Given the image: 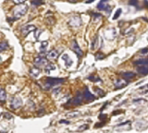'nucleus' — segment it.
I'll list each match as a JSON object with an SVG mask.
<instances>
[{"label": "nucleus", "instance_id": "dca6fc26", "mask_svg": "<svg viewBox=\"0 0 148 133\" xmlns=\"http://www.w3.org/2000/svg\"><path fill=\"white\" fill-rule=\"evenodd\" d=\"M62 59L65 61V63H66V66H71V64H72V61L71 60L70 56H68L67 54H64L63 56H62Z\"/></svg>", "mask_w": 148, "mask_h": 133}, {"label": "nucleus", "instance_id": "7c9ffc66", "mask_svg": "<svg viewBox=\"0 0 148 133\" xmlns=\"http://www.w3.org/2000/svg\"><path fill=\"white\" fill-rule=\"evenodd\" d=\"M12 1H13L16 5H21V4L23 3V2H25L26 0H12Z\"/></svg>", "mask_w": 148, "mask_h": 133}, {"label": "nucleus", "instance_id": "f257e3e1", "mask_svg": "<svg viewBox=\"0 0 148 133\" xmlns=\"http://www.w3.org/2000/svg\"><path fill=\"white\" fill-rule=\"evenodd\" d=\"M65 81V79H61V78H51L48 77L46 79V81H45V86L44 88L46 90H49L51 87H53L55 85H57V84L63 83Z\"/></svg>", "mask_w": 148, "mask_h": 133}, {"label": "nucleus", "instance_id": "aec40b11", "mask_svg": "<svg viewBox=\"0 0 148 133\" xmlns=\"http://www.w3.org/2000/svg\"><path fill=\"white\" fill-rule=\"evenodd\" d=\"M8 48L7 42H1L0 43V52H4Z\"/></svg>", "mask_w": 148, "mask_h": 133}, {"label": "nucleus", "instance_id": "e433bc0d", "mask_svg": "<svg viewBox=\"0 0 148 133\" xmlns=\"http://www.w3.org/2000/svg\"><path fill=\"white\" fill-rule=\"evenodd\" d=\"M60 91H61V88H55V89H53V92L55 94H56L57 92H59Z\"/></svg>", "mask_w": 148, "mask_h": 133}, {"label": "nucleus", "instance_id": "6ab92c4d", "mask_svg": "<svg viewBox=\"0 0 148 133\" xmlns=\"http://www.w3.org/2000/svg\"><path fill=\"white\" fill-rule=\"evenodd\" d=\"M97 8L100 9V10H107V9L109 8V6H107L106 3L100 2V3L97 5Z\"/></svg>", "mask_w": 148, "mask_h": 133}, {"label": "nucleus", "instance_id": "f3484780", "mask_svg": "<svg viewBox=\"0 0 148 133\" xmlns=\"http://www.w3.org/2000/svg\"><path fill=\"white\" fill-rule=\"evenodd\" d=\"M81 115V113L79 112V111H71V112L68 113L67 115V117H70V118H75V117H77Z\"/></svg>", "mask_w": 148, "mask_h": 133}, {"label": "nucleus", "instance_id": "c9c22d12", "mask_svg": "<svg viewBox=\"0 0 148 133\" xmlns=\"http://www.w3.org/2000/svg\"><path fill=\"white\" fill-rule=\"evenodd\" d=\"M141 54H147L148 53V47H145V48H143V49H141Z\"/></svg>", "mask_w": 148, "mask_h": 133}, {"label": "nucleus", "instance_id": "f03ea898", "mask_svg": "<svg viewBox=\"0 0 148 133\" xmlns=\"http://www.w3.org/2000/svg\"><path fill=\"white\" fill-rule=\"evenodd\" d=\"M28 11V7L25 5H19L14 9V18L16 20H19L20 18L24 16Z\"/></svg>", "mask_w": 148, "mask_h": 133}, {"label": "nucleus", "instance_id": "72a5a7b5", "mask_svg": "<svg viewBox=\"0 0 148 133\" xmlns=\"http://www.w3.org/2000/svg\"><path fill=\"white\" fill-rule=\"evenodd\" d=\"M104 55H102V54H97L96 56H95V58L97 60H99V59H102V58H104Z\"/></svg>", "mask_w": 148, "mask_h": 133}, {"label": "nucleus", "instance_id": "393cba45", "mask_svg": "<svg viewBox=\"0 0 148 133\" xmlns=\"http://www.w3.org/2000/svg\"><path fill=\"white\" fill-rule=\"evenodd\" d=\"M32 4L33 6H41L44 4V1H42V0H32Z\"/></svg>", "mask_w": 148, "mask_h": 133}, {"label": "nucleus", "instance_id": "4be33fe9", "mask_svg": "<svg viewBox=\"0 0 148 133\" xmlns=\"http://www.w3.org/2000/svg\"><path fill=\"white\" fill-rule=\"evenodd\" d=\"M56 68V66H55V65L52 63H49L47 64L46 66H45V69L46 70V71H50V70H54Z\"/></svg>", "mask_w": 148, "mask_h": 133}, {"label": "nucleus", "instance_id": "ea45409f", "mask_svg": "<svg viewBox=\"0 0 148 133\" xmlns=\"http://www.w3.org/2000/svg\"><path fill=\"white\" fill-rule=\"evenodd\" d=\"M59 123L60 124H70V121H68V120H60Z\"/></svg>", "mask_w": 148, "mask_h": 133}, {"label": "nucleus", "instance_id": "412c9836", "mask_svg": "<svg viewBox=\"0 0 148 133\" xmlns=\"http://www.w3.org/2000/svg\"><path fill=\"white\" fill-rule=\"evenodd\" d=\"M88 79L90 81H94V82H98V81H101V79L98 78L97 76H95V75H91V76H89Z\"/></svg>", "mask_w": 148, "mask_h": 133}, {"label": "nucleus", "instance_id": "c756f323", "mask_svg": "<svg viewBox=\"0 0 148 133\" xmlns=\"http://www.w3.org/2000/svg\"><path fill=\"white\" fill-rule=\"evenodd\" d=\"M96 44H97V37H95V41L92 43V46H91V49H95V45H96Z\"/></svg>", "mask_w": 148, "mask_h": 133}, {"label": "nucleus", "instance_id": "c85d7f7f", "mask_svg": "<svg viewBox=\"0 0 148 133\" xmlns=\"http://www.w3.org/2000/svg\"><path fill=\"white\" fill-rule=\"evenodd\" d=\"M122 113H124L123 110H116V111H114L112 113V115L113 116H117V115H120V114H122Z\"/></svg>", "mask_w": 148, "mask_h": 133}, {"label": "nucleus", "instance_id": "473e14b6", "mask_svg": "<svg viewBox=\"0 0 148 133\" xmlns=\"http://www.w3.org/2000/svg\"><path fill=\"white\" fill-rule=\"evenodd\" d=\"M4 117L7 119H11L12 118V115H10L9 113H5L4 114Z\"/></svg>", "mask_w": 148, "mask_h": 133}, {"label": "nucleus", "instance_id": "2f4dec72", "mask_svg": "<svg viewBox=\"0 0 148 133\" xmlns=\"http://www.w3.org/2000/svg\"><path fill=\"white\" fill-rule=\"evenodd\" d=\"M129 4H130V6H137L138 1H137V0H130Z\"/></svg>", "mask_w": 148, "mask_h": 133}, {"label": "nucleus", "instance_id": "39448f33", "mask_svg": "<svg viewBox=\"0 0 148 133\" xmlns=\"http://www.w3.org/2000/svg\"><path fill=\"white\" fill-rule=\"evenodd\" d=\"M22 105V100L19 97H13L10 101V107L12 109H18Z\"/></svg>", "mask_w": 148, "mask_h": 133}, {"label": "nucleus", "instance_id": "7ed1b4c3", "mask_svg": "<svg viewBox=\"0 0 148 133\" xmlns=\"http://www.w3.org/2000/svg\"><path fill=\"white\" fill-rule=\"evenodd\" d=\"M82 101H83V94L79 91V92H77L76 96H75L74 98L71 99L68 104H71V105H79L82 103Z\"/></svg>", "mask_w": 148, "mask_h": 133}, {"label": "nucleus", "instance_id": "2eb2a0df", "mask_svg": "<svg viewBox=\"0 0 148 133\" xmlns=\"http://www.w3.org/2000/svg\"><path fill=\"white\" fill-rule=\"evenodd\" d=\"M126 85H127V82H123V81H121V80H118V81H115V87L117 88L116 90L125 87Z\"/></svg>", "mask_w": 148, "mask_h": 133}, {"label": "nucleus", "instance_id": "f8f14e48", "mask_svg": "<svg viewBox=\"0 0 148 133\" xmlns=\"http://www.w3.org/2000/svg\"><path fill=\"white\" fill-rule=\"evenodd\" d=\"M121 76H122V78H123V79H125V80L130 81V80H132V79H134V78H135L136 74L133 73V72H125V73L121 74Z\"/></svg>", "mask_w": 148, "mask_h": 133}, {"label": "nucleus", "instance_id": "cd10ccee", "mask_svg": "<svg viewBox=\"0 0 148 133\" xmlns=\"http://www.w3.org/2000/svg\"><path fill=\"white\" fill-rule=\"evenodd\" d=\"M120 13H121V9H120V8H119V9L117 10L116 13H115V15H114V17H113V20H117L118 18L120 17Z\"/></svg>", "mask_w": 148, "mask_h": 133}, {"label": "nucleus", "instance_id": "6e6552de", "mask_svg": "<svg viewBox=\"0 0 148 133\" xmlns=\"http://www.w3.org/2000/svg\"><path fill=\"white\" fill-rule=\"evenodd\" d=\"M82 94H83V98H84L87 102H91V101L95 100V95H93L92 93L89 91V90L87 89V88H85L84 92H83Z\"/></svg>", "mask_w": 148, "mask_h": 133}, {"label": "nucleus", "instance_id": "b1692460", "mask_svg": "<svg viewBox=\"0 0 148 133\" xmlns=\"http://www.w3.org/2000/svg\"><path fill=\"white\" fill-rule=\"evenodd\" d=\"M134 104H141V103H147V100H145V99H143V98H139V99H134L133 101H132Z\"/></svg>", "mask_w": 148, "mask_h": 133}, {"label": "nucleus", "instance_id": "a18cd8bd", "mask_svg": "<svg viewBox=\"0 0 148 133\" xmlns=\"http://www.w3.org/2000/svg\"><path fill=\"white\" fill-rule=\"evenodd\" d=\"M1 62H2V57L0 56V63H1Z\"/></svg>", "mask_w": 148, "mask_h": 133}, {"label": "nucleus", "instance_id": "4c0bfd02", "mask_svg": "<svg viewBox=\"0 0 148 133\" xmlns=\"http://www.w3.org/2000/svg\"><path fill=\"white\" fill-rule=\"evenodd\" d=\"M105 125V122H101V123H97V124H95V128H101Z\"/></svg>", "mask_w": 148, "mask_h": 133}, {"label": "nucleus", "instance_id": "a878e982", "mask_svg": "<svg viewBox=\"0 0 148 133\" xmlns=\"http://www.w3.org/2000/svg\"><path fill=\"white\" fill-rule=\"evenodd\" d=\"M95 91H96V92H97V93H98V94L100 95L101 97H103V96L105 95V92H104V91H103L102 90H101V89H99V88L95 87Z\"/></svg>", "mask_w": 148, "mask_h": 133}, {"label": "nucleus", "instance_id": "ddd939ff", "mask_svg": "<svg viewBox=\"0 0 148 133\" xmlns=\"http://www.w3.org/2000/svg\"><path fill=\"white\" fill-rule=\"evenodd\" d=\"M30 74H31L32 77L37 78L39 76V74H40V68L36 67V66H33L30 69Z\"/></svg>", "mask_w": 148, "mask_h": 133}, {"label": "nucleus", "instance_id": "9b49d317", "mask_svg": "<svg viewBox=\"0 0 148 133\" xmlns=\"http://www.w3.org/2000/svg\"><path fill=\"white\" fill-rule=\"evenodd\" d=\"M137 72L141 75H147L148 66H137Z\"/></svg>", "mask_w": 148, "mask_h": 133}, {"label": "nucleus", "instance_id": "4468645a", "mask_svg": "<svg viewBox=\"0 0 148 133\" xmlns=\"http://www.w3.org/2000/svg\"><path fill=\"white\" fill-rule=\"evenodd\" d=\"M134 65L136 66H148V58H143V59L136 60L133 62Z\"/></svg>", "mask_w": 148, "mask_h": 133}, {"label": "nucleus", "instance_id": "a211bd4d", "mask_svg": "<svg viewBox=\"0 0 148 133\" xmlns=\"http://www.w3.org/2000/svg\"><path fill=\"white\" fill-rule=\"evenodd\" d=\"M7 98V93L6 91L2 87H0V102H5Z\"/></svg>", "mask_w": 148, "mask_h": 133}, {"label": "nucleus", "instance_id": "1a4fd4ad", "mask_svg": "<svg viewBox=\"0 0 148 133\" xmlns=\"http://www.w3.org/2000/svg\"><path fill=\"white\" fill-rule=\"evenodd\" d=\"M71 49L73 50L74 52L77 54L78 56H81L82 55H83V53H82L81 49L80 48V46L78 45V44H77L76 41H73V42H72V44H71Z\"/></svg>", "mask_w": 148, "mask_h": 133}, {"label": "nucleus", "instance_id": "a19ab883", "mask_svg": "<svg viewBox=\"0 0 148 133\" xmlns=\"http://www.w3.org/2000/svg\"><path fill=\"white\" fill-rule=\"evenodd\" d=\"M147 88H148V84H145L144 86H141L139 89H140V90H145V89H147Z\"/></svg>", "mask_w": 148, "mask_h": 133}, {"label": "nucleus", "instance_id": "c03bdc74", "mask_svg": "<svg viewBox=\"0 0 148 133\" xmlns=\"http://www.w3.org/2000/svg\"><path fill=\"white\" fill-rule=\"evenodd\" d=\"M69 1H70V2H76L77 0H69Z\"/></svg>", "mask_w": 148, "mask_h": 133}, {"label": "nucleus", "instance_id": "37998d69", "mask_svg": "<svg viewBox=\"0 0 148 133\" xmlns=\"http://www.w3.org/2000/svg\"><path fill=\"white\" fill-rule=\"evenodd\" d=\"M92 2H94V0H88V1H86V3H92Z\"/></svg>", "mask_w": 148, "mask_h": 133}, {"label": "nucleus", "instance_id": "0eeeda50", "mask_svg": "<svg viewBox=\"0 0 148 133\" xmlns=\"http://www.w3.org/2000/svg\"><path fill=\"white\" fill-rule=\"evenodd\" d=\"M70 25L72 26V27H79V26H81V20L80 17H73L71 19V21H70Z\"/></svg>", "mask_w": 148, "mask_h": 133}, {"label": "nucleus", "instance_id": "58836bf2", "mask_svg": "<svg viewBox=\"0 0 148 133\" xmlns=\"http://www.w3.org/2000/svg\"><path fill=\"white\" fill-rule=\"evenodd\" d=\"M42 32V31L41 30H38V32H37V31H35V38L38 39L39 38V35H40V33Z\"/></svg>", "mask_w": 148, "mask_h": 133}, {"label": "nucleus", "instance_id": "423d86ee", "mask_svg": "<svg viewBox=\"0 0 148 133\" xmlns=\"http://www.w3.org/2000/svg\"><path fill=\"white\" fill-rule=\"evenodd\" d=\"M36 30V27L34 25H27L21 29V33L23 36H27L31 32H33Z\"/></svg>", "mask_w": 148, "mask_h": 133}, {"label": "nucleus", "instance_id": "5701e85b", "mask_svg": "<svg viewBox=\"0 0 148 133\" xmlns=\"http://www.w3.org/2000/svg\"><path fill=\"white\" fill-rule=\"evenodd\" d=\"M47 45H48V43L47 42H42L41 44V47H40V50L42 52H46V48H47Z\"/></svg>", "mask_w": 148, "mask_h": 133}, {"label": "nucleus", "instance_id": "79ce46f5", "mask_svg": "<svg viewBox=\"0 0 148 133\" xmlns=\"http://www.w3.org/2000/svg\"><path fill=\"white\" fill-rule=\"evenodd\" d=\"M130 121H126V122L124 123H121V124H120V125H118V126H124V125H126V124H130Z\"/></svg>", "mask_w": 148, "mask_h": 133}, {"label": "nucleus", "instance_id": "bb28decb", "mask_svg": "<svg viewBox=\"0 0 148 133\" xmlns=\"http://www.w3.org/2000/svg\"><path fill=\"white\" fill-rule=\"evenodd\" d=\"M88 129H89L88 125H87V124H84V125H81V126L78 129V130H79V131H83V130H88Z\"/></svg>", "mask_w": 148, "mask_h": 133}, {"label": "nucleus", "instance_id": "20e7f679", "mask_svg": "<svg viewBox=\"0 0 148 133\" xmlns=\"http://www.w3.org/2000/svg\"><path fill=\"white\" fill-rule=\"evenodd\" d=\"M33 64L36 67H42V66H46L47 65V59H46L45 57H42V56H37L34 58L33 60Z\"/></svg>", "mask_w": 148, "mask_h": 133}, {"label": "nucleus", "instance_id": "f704fd0d", "mask_svg": "<svg viewBox=\"0 0 148 133\" xmlns=\"http://www.w3.org/2000/svg\"><path fill=\"white\" fill-rule=\"evenodd\" d=\"M106 117H107V116L105 115V114H101V115L99 116V119H100V120H104V119H106Z\"/></svg>", "mask_w": 148, "mask_h": 133}, {"label": "nucleus", "instance_id": "9d476101", "mask_svg": "<svg viewBox=\"0 0 148 133\" xmlns=\"http://www.w3.org/2000/svg\"><path fill=\"white\" fill-rule=\"evenodd\" d=\"M58 57V52L56 50H51L46 54V58L48 60H56Z\"/></svg>", "mask_w": 148, "mask_h": 133}]
</instances>
